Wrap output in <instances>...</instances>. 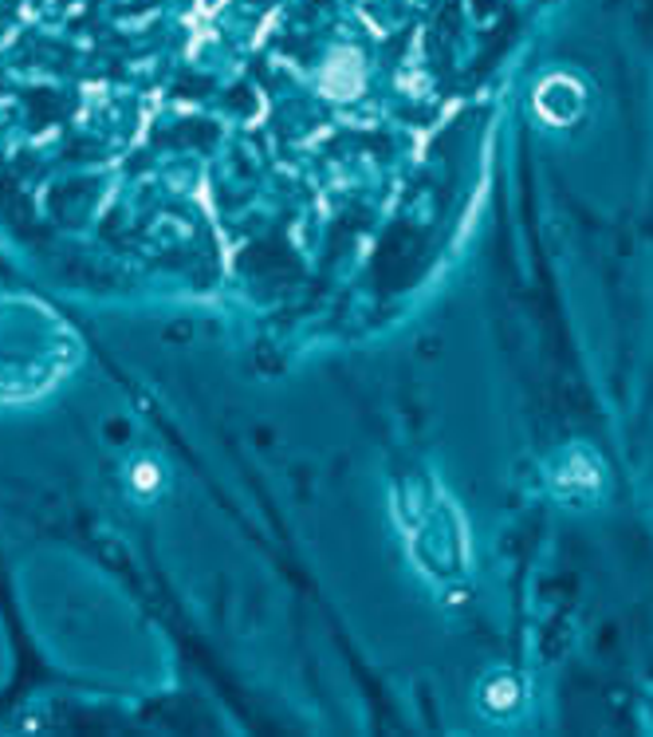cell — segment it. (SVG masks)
Here are the masks:
<instances>
[{"instance_id":"6da1fadb","label":"cell","mask_w":653,"mask_h":737,"mask_svg":"<svg viewBox=\"0 0 653 737\" xmlns=\"http://www.w3.org/2000/svg\"><path fill=\"white\" fill-rule=\"evenodd\" d=\"M134 485H139L142 493L158 490V473H154V465H139V470H134Z\"/></svg>"}]
</instances>
